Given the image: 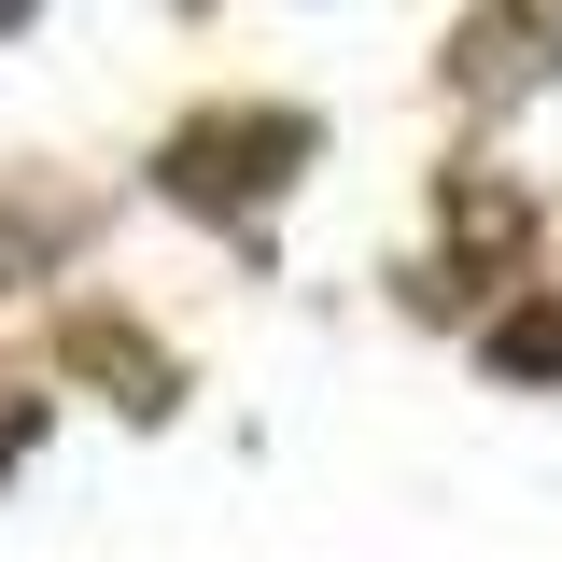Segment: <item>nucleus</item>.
<instances>
[{
    "label": "nucleus",
    "mask_w": 562,
    "mask_h": 562,
    "mask_svg": "<svg viewBox=\"0 0 562 562\" xmlns=\"http://www.w3.org/2000/svg\"><path fill=\"white\" fill-rule=\"evenodd\" d=\"M506 14H520V43H535V57H562V0H506Z\"/></svg>",
    "instance_id": "f257e3e1"
},
{
    "label": "nucleus",
    "mask_w": 562,
    "mask_h": 562,
    "mask_svg": "<svg viewBox=\"0 0 562 562\" xmlns=\"http://www.w3.org/2000/svg\"><path fill=\"white\" fill-rule=\"evenodd\" d=\"M0 14H14V0H0Z\"/></svg>",
    "instance_id": "f03ea898"
}]
</instances>
